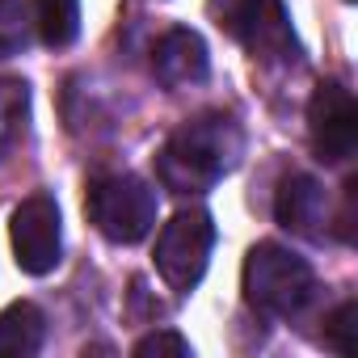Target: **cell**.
Instances as JSON below:
<instances>
[{"label":"cell","instance_id":"obj_14","mask_svg":"<svg viewBox=\"0 0 358 358\" xmlns=\"http://www.w3.org/2000/svg\"><path fill=\"white\" fill-rule=\"evenodd\" d=\"M358 303L354 299H345L333 316H329V324H324V341L337 350V354H354V345H358Z\"/></svg>","mask_w":358,"mask_h":358},{"label":"cell","instance_id":"obj_3","mask_svg":"<svg viewBox=\"0 0 358 358\" xmlns=\"http://www.w3.org/2000/svg\"><path fill=\"white\" fill-rule=\"evenodd\" d=\"M312 266L287 245L262 241L245 257V299L262 316H295L312 299Z\"/></svg>","mask_w":358,"mask_h":358},{"label":"cell","instance_id":"obj_15","mask_svg":"<svg viewBox=\"0 0 358 358\" xmlns=\"http://www.w3.org/2000/svg\"><path fill=\"white\" fill-rule=\"evenodd\" d=\"M135 354H139V358H148V354H177V358H190L194 350H190V341H186L182 333L160 329V333H148V337H139V341H135Z\"/></svg>","mask_w":358,"mask_h":358},{"label":"cell","instance_id":"obj_13","mask_svg":"<svg viewBox=\"0 0 358 358\" xmlns=\"http://www.w3.org/2000/svg\"><path fill=\"white\" fill-rule=\"evenodd\" d=\"M34 43L30 0H0V59H13Z\"/></svg>","mask_w":358,"mask_h":358},{"label":"cell","instance_id":"obj_9","mask_svg":"<svg viewBox=\"0 0 358 358\" xmlns=\"http://www.w3.org/2000/svg\"><path fill=\"white\" fill-rule=\"evenodd\" d=\"M274 220L308 241L324 236V186L316 182L312 173H291L282 177V186L274 194Z\"/></svg>","mask_w":358,"mask_h":358},{"label":"cell","instance_id":"obj_2","mask_svg":"<svg viewBox=\"0 0 358 358\" xmlns=\"http://www.w3.org/2000/svg\"><path fill=\"white\" fill-rule=\"evenodd\" d=\"M85 215L110 245H139L156 224V190L135 173L93 177L85 194Z\"/></svg>","mask_w":358,"mask_h":358},{"label":"cell","instance_id":"obj_7","mask_svg":"<svg viewBox=\"0 0 358 358\" xmlns=\"http://www.w3.org/2000/svg\"><path fill=\"white\" fill-rule=\"evenodd\" d=\"M9 236H13V253H17V266L34 278L51 274L64 257V224H59V207L51 194H30L17 211H13V224H9Z\"/></svg>","mask_w":358,"mask_h":358},{"label":"cell","instance_id":"obj_6","mask_svg":"<svg viewBox=\"0 0 358 358\" xmlns=\"http://www.w3.org/2000/svg\"><path fill=\"white\" fill-rule=\"evenodd\" d=\"M308 139H312L316 160H324V164H345L354 156L358 106H354V93L341 80L316 85V93L308 101Z\"/></svg>","mask_w":358,"mask_h":358},{"label":"cell","instance_id":"obj_1","mask_svg":"<svg viewBox=\"0 0 358 358\" xmlns=\"http://www.w3.org/2000/svg\"><path fill=\"white\" fill-rule=\"evenodd\" d=\"M245 131L232 114H199L182 122L156 156V177L169 194H207L241 164Z\"/></svg>","mask_w":358,"mask_h":358},{"label":"cell","instance_id":"obj_11","mask_svg":"<svg viewBox=\"0 0 358 358\" xmlns=\"http://www.w3.org/2000/svg\"><path fill=\"white\" fill-rule=\"evenodd\" d=\"M30 13H34V34L64 51L76 43L80 34V0H30Z\"/></svg>","mask_w":358,"mask_h":358},{"label":"cell","instance_id":"obj_10","mask_svg":"<svg viewBox=\"0 0 358 358\" xmlns=\"http://www.w3.org/2000/svg\"><path fill=\"white\" fill-rule=\"evenodd\" d=\"M43 337H47V316L38 312V303L17 299L0 312V354L30 358L43 350Z\"/></svg>","mask_w":358,"mask_h":358},{"label":"cell","instance_id":"obj_4","mask_svg":"<svg viewBox=\"0 0 358 358\" xmlns=\"http://www.w3.org/2000/svg\"><path fill=\"white\" fill-rule=\"evenodd\" d=\"M215 26L236 38L253 59L262 64H295L299 38L291 30V13L282 0H211Z\"/></svg>","mask_w":358,"mask_h":358},{"label":"cell","instance_id":"obj_5","mask_svg":"<svg viewBox=\"0 0 358 358\" xmlns=\"http://www.w3.org/2000/svg\"><path fill=\"white\" fill-rule=\"evenodd\" d=\"M211 249H215V224H211V215L203 207L177 211L160 228V236H156V270H160V278L177 295H190L203 282V274H207Z\"/></svg>","mask_w":358,"mask_h":358},{"label":"cell","instance_id":"obj_8","mask_svg":"<svg viewBox=\"0 0 358 358\" xmlns=\"http://www.w3.org/2000/svg\"><path fill=\"white\" fill-rule=\"evenodd\" d=\"M152 72L164 89H194L207 80L211 72V55L199 30L186 26H173L160 34V43L152 47Z\"/></svg>","mask_w":358,"mask_h":358},{"label":"cell","instance_id":"obj_12","mask_svg":"<svg viewBox=\"0 0 358 358\" xmlns=\"http://www.w3.org/2000/svg\"><path fill=\"white\" fill-rule=\"evenodd\" d=\"M26 118H30V89L22 80H0V160L26 135Z\"/></svg>","mask_w":358,"mask_h":358}]
</instances>
